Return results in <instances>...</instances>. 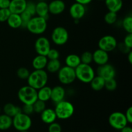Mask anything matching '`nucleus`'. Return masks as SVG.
Segmentation results:
<instances>
[{
	"mask_svg": "<svg viewBox=\"0 0 132 132\" xmlns=\"http://www.w3.org/2000/svg\"><path fill=\"white\" fill-rule=\"evenodd\" d=\"M27 80L28 86L37 90L46 85L48 81V75L45 70H34L30 73Z\"/></svg>",
	"mask_w": 132,
	"mask_h": 132,
	"instance_id": "1",
	"label": "nucleus"
},
{
	"mask_svg": "<svg viewBox=\"0 0 132 132\" xmlns=\"http://www.w3.org/2000/svg\"><path fill=\"white\" fill-rule=\"evenodd\" d=\"M76 79L82 83L88 84L95 77V72L90 64L81 63L75 68Z\"/></svg>",
	"mask_w": 132,
	"mask_h": 132,
	"instance_id": "2",
	"label": "nucleus"
},
{
	"mask_svg": "<svg viewBox=\"0 0 132 132\" xmlns=\"http://www.w3.org/2000/svg\"><path fill=\"white\" fill-rule=\"evenodd\" d=\"M47 19L42 17L34 15L27 24L26 28L28 32L35 35H41L47 29Z\"/></svg>",
	"mask_w": 132,
	"mask_h": 132,
	"instance_id": "3",
	"label": "nucleus"
},
{
	"mask_svg": "<svg viewBox=\"0 0 132 132\" xmlns=\"http://www.w3.org/2000/svg\"><path fill=\"white\" fill-rule=\"evenodd\" d=\"M54 111L56 114L57 119L67 120L72 117L74 113L75 108L70 102L64 99L55 104Z\"/></svg>",
	"mask_w": 132,
	"mask_h": 132,
	"instance_id": "4",
	"label": "nucleus"
},
{
	"mask_svg": "<svg viewBox=\"0 0 132 132\" xmlns=\"http://www.w3.org/2000/svg\"><path fill=\"white\" fill-rule=\"evenodd\" d=\"M18 97L23 104H33L37 100V90L27 85L19 89Z\"/></svg>",
	"mask_w": 132,
	"mask_h": 132,
	"instance_id": "5",
	"label": "nucleus"
},
{
	"mask_svg": "<svg viewBox=\"0 0 132 132\" xmlns=\"http://www.w3.org/2000/svg\"><path fill=\"white\" fill-rule=\"evenodd\" d=\"M32 125V121L28 115L21 112L12 117V126L18 131H28Z\"/></svg>",
	"mask_w": 132,
	"mask_h": 132,
	"instance_id": "6",
	"label": "nucleus"
},
{
	"mask_svg": "<svg viewBox=\"0 0 132 132\" xmlns=\"http://www.w3.org/2000/svg\"><path fill=\"white\" fill-rule=\"evenodd\" d=\"M57 77L59 82L62 85H70L76 79L75 69L66 65L61 67L57 72Z\"/></svg>",
	"mask_w": 132,
	"mask_h": 132,
	"instance_id": "7",
	"label": "nucleus"
},
{
	"mask_svg": "<svg viewBox=\"0 0 132 132\" xmlns=\"http://www.w3.org/2000/svg\"><path fill=\"white\" fill-rule=\"evenodd\" d=\"M69 39V33L63 27H57L53 29L51 34V40L55 45L63 46Z\"/></svg>",
	"mask_w": 132,
	"mask_h": 132,
	"instance_id": "8",
	"label": "nucleus"
},
{
	"mask_svg": "<svg viewBox=\"0 0 132 132\" xmlns=\"http://www.w3.org/2000/svg\"><path fill=\"white\" fill-rule=\"evenodd\" d=\"M108 123L111 127L117 130H121L128 124L125 113L121 112H114L111 113L108 117Z\"/></svg>",
	"mask_w": 132,
	"mask_h": 132,
	"instance_id": "9",
	"label": "nucleus"
},
{
	"mask_svg": "<svg viewBox=\"0 0 132 132\" xmlns=\"http://www.w3.org/2000/svg\"><path fill=\"white\" fill-rule=\"evenodd\" d=\"M117 41L114 36L112 35H105L98 41L99 48L109 53L113 51L117 47Z\"/></svg>",
	"mask_w": 132,
	"mask_h": 132,
	"instance_id": "10",
	"label": "nucleus"
},
{
	"mask_svg": "<svg viewBox=\"0 0 132 132\" xmlns=\"http://www.w3.org/2000/svg\"><path fill=\"white\" fill-rule=\"evenodd\" d=\"M34 48L37 55L46 56L48 52L51 48L50 40L44 36L39 37L35 41Z\"/></svg>",
	"mask_w": 132,
	"mask_h": 132,
	"instance_id": "11",
	"label": "nucleus"
},
{
	"mask_svg": "<svg viewBox=\"0 0 132 132\" xmlns=\"http://www.w3.org/2000/svg\"><path fill=\"white\" fill-rule=\"evenodd\" d=\"M97 75L103 77L104 80H108L116 77V70L113 65L106 63L103 65L99 66L97 68Z\"/></svg>",
	"mask_w": 132,
	"mask_h": 132,
	"instance_id": "12",
	"label": "nucleus"
},
{
	"mask_svg": "<svg viewBox=\"0 0 132 132\" xmlns=\"http://www.w3.org/2000/svg\"><path fill=\"white\" fill-rule=\"evenodd\" d=\"M86 12L85 5L75 2L69 8V14L74 21H79L84 18Z\"/></svg>",
	"mask_w": 132,
	"mask_h": 132,
	"instance_id": "13",
	"label": "nucleus"
},
{
	"mask_svg": "<svg viewBox=\"0 0 132 132\" xmlns=\"http://www.w3.org/2000/svg\"><path fill=\"white\" fill-rule=\"evenodd\" d=\"M66 4L63 0H52L48 3L49 14L54 15L61 14L65 10Z\"/></svg>",
	"mask_w": 132,
	"mask_h": 132,
	"instance_id": "14",
	"label": "nucleus"
},
{
	"mask_svg": "<svg viewBox=\"0 0 132 132\" xmlns=\"http://www.w3.org/2000/svg\"><path fill=\"white\" fill-rule=\"evenodd\" d=\"M93 62L97 65L101 66L108 63L109 61V54L108 52L98 48L92 53Z\"/></svg>",
	"mask_w": 132,
	"mask_h": 132,
	"instance_id": "15",
	"label": "nucleus"
},
{
	"mask_svg": "<svg viewBox=\"0 0 132 132\" xmlns=\"http://www.w3.org/2000/svg\"><path fill=\"white\" fill-rule=\"evenodd\" d=\"M66 95V90L63 86L57 85L52 88L50 100L55 104L64 100Z\"/></svg>",
	"mask_w": 132,
	"mask_h": 132,
	"instance_id": "16",
	"label": "nucleus"
},
{
	"mask_svg": "<svg viewBox=\"0 0 132 132\" xmlns=\"http://www.w3.org/2000/svg\"><path fill=\"white\" fill-rule=\"evenodd\" d=\"M27 0H10L9 9L12 14H21L25 10Z\"/></svg>",
	"mask_w": 132,
	"mask_h": 132,
	"instance_id": "17",
	"label": "nucleus"
},
{
	"mask_svg": "<svg viewBox=\"0 0 132 132\" xmlns=\"http://www.w3.org/2000/svg\"><path fill=\"white\" fill-rule=\"evenodd\" d=\"M40 114H41V119L42 122L46 125H50L55 122L57 119L55 112L52 108H46Z\"/></svg>",
	"mask_w": 132,
	"mask_h": 132,
	"instance_id": "18",
	"label": "nucleus"
},
{
	"mask_svg": "<svg viewBox=\"0 0 132 132\" xmlns=\"http://www.w3.org/2000/svg\"><path fill=\"white\" fill-rule=\"evenodd\" d=\"M36 15L47 19L49 15L48 3L44 0L39 1L36 3Z\"/></svg>",
	"mask_w": 132,
	"mask_h": 132,
	"instance_id": "19",
	"label": "nucleus"
},
{
	"mask_svg": "<svg viewBox=\"0 0 132 132\" xmlns=\"http://www.w3.org/2000/svg\"><path fill=\"white\" fill-rule=\"evenodd\" d=\"M48 58L46 56L37 55L35 57L32 61V66L34 70H45L48 63Z\"/></svg>",
	"mask_w": 132,
	"mask_h": 132,
	"instance_id": "20",
	"label": "nucleus"
},
{
	"mask_svg": "<svg viewBox=\"0 0 132 132\" xmlns=\"http://www.w3.org/2000/svg\"><path fill=\"white\" fill-rule=\"evenodd\" d=\"M104 3L108 11L113 12L117 13L123 6L122 0H104Z\"/></svg>",
	"mask_w": 132,
	"mask_h": 132,
	"instance_id": "21",
	"label": "nucleus"
},
{
	"mask_svg": "<svg viewBox=\"0 0 132 132\" xmlns=\"http://www.w3.org/2000/svg\"><path fill=\"white\" fill-rule=\"evenodd\" d=\"M3 112L5 114L10 117H14L17 114L22 112L21 107L15 105L12 103H6L3 107Z\"/></svg>",
	"mask_w": 132,
	"mask_h": 132,
	"instance_id": "22",
	"label": "nucleus"
},
{
	"mask_svg": "<svg viewBox=\"0 0 132 132\" xmlns=\"http://www.w3.org/2000/svg\"><path fill=\"white\" fill-rule=\"evenodd\" d=\"M51 91L52 88L50 86L45 85L43 87L41 88L39 90H37V99L43 101L44 102H47L50 100V97H51Z\"/></svg>",
	"mask_w": 132,
	"mask_h": 132,
	"instance_id": "23",
	"label": "nucleus"
},
{
	"mask_svg": "<svg viewBox=\"0 0 132 132\" xmlns=\"http://www.w3.org/2000/svg\"><path fill=\"white\" fill-rule=\"evenodd\" d=\"M6 23L10 28H14V29H17V28L21 27L22 21L20 14L11 13V14L6 21Z\"/></svg>",
	"mask_w": 132,
	"mask_h": 132,
	"instance_id": "24",
	"label": "nucleus"
},
{
	"mask_svg": "<svg viewBox=\"0 0 132 132\" xmlns=\"http://www.w3.org/2000/svg\"><path fill=\"white\" fill-rule=\"evenodd\" d=\"M66 66L72 68H76L81 63L79 55L75 54H71L67 55L64 59Z\"/></svg>",
	"mask_w": 132,
	"mask_h": 132,
	"instance_id": "25",
	"label": "nucleus"
},
{
	"mask_svg": "<svg viewBox=\"0 0 132 132\" xmlns=\"http://www.w3.org/2000/svg\"><path fill=\"white\" fill-rule=\"evenodd\" d=\"M92 89L95 92H99L104 88L105 80L99 76H95L90 82Z\"/></svg>",
	"mask_w": 132,
	"mask_h": 132,
	"instance_id": "26",
	"label": "nucleus"
},
{
	"mask_svg": "<svg viewBox=\"0 0 132 132\" xmlns=\"http://www.w3.org/2000/svg\"><path fill=\"white\" fill-rule=\"evenodd\" d=\"M12 126V117L5 114H0V130L5 131Z\"/></svg>",
	"mask_w": 132,
	"mask_h": 132,
	"instance_id": "27",
	"label": "nucleus"
},
{
	"mask_svg": "<svg viewBox=\"0 0 132 132\" xmlns=\"http://www.w3.org/2000/svg\"><path fill=\"white\" fill-rule=\"evenodd\" d=\"M61 67V63L59 59H53V60L48 61L46 69L48 72L54 73H57Z\"/></svg>",
	"mask_w": 132,
	"mask_h": 132,
	"instance_id": "28",
	"label": "nucleus"
},
{
	"mask_svg": "<svg viewBox=\"0 0 132 132\" xmlns=\"http://www.w3.org/2000/svg\"><path fill=\"white\" fill-rule=\"evenodd\" d=\"M122 28L127 34L132 33V16L127 15L125 17L122 21Z\"/></svg>",
	"mask_w": 132,
	"mask_h": 132,
	"instance_id": "29",
	"label": "nucleus"
},
{
	"mask_svg": "<svg viewBox=\"0 0 132 132\" xmlns=\"http://www.w3.org/2000/svg\"><path fill=\"white\" fill-rule=\"evenodd\" d=\"M117 13L113 12L108 11L106 14L104 15V20L106 24L109 25L115 24L117 21Z\"/></svg>",
	"mask_w": 132,
	"mask_h": 132,
	"instance_id": "30",
	"label": "nucleus"
},
{
	"mask_svg": "<svg viewBox=\"0 0 132 132\" xmlns=\"http://www.w3.org/2000/svg\"><path fill=\"white\" fill-rule=\"evenodd\" d=\"M32 105H33L34 113H39V114L46 108V103L39 99H37Z\"/></svg>",
	"mask_w": 132,
	"mask_h": 132,
	"instance_id": "31",
	"label": "nucleus"
},
{
	"mask_svg": "<svg viewBox=\"0 0 132 132\" xmlns=\"http://www.w3.org/2000/svg\"><path fill=\"white\" fill-rule=\"evenodd\" d=\"M81 63L90 64L93 62L92 53L89 51L84 52L80 56Z\"/></svg>",
	"mask_w": 132,
	"mask_h": 132,
	"instance_id": "32",
	"label": "nucleus"
},
{
	"mask_svg": "<svg viewBox=\"0 0 132 132\" xmlns=\"http://www.w3.org/2000/svg\"><path fill=\"white\" fill-rule=\"evenodd\" d=\"M30 71L28 68H25V67H21V68H18V70L16 72L17 76L19 77L21 79H27L30 75Z\"/></svg>",
	"mask_w": 132,
	"mask_h": 132,
	"instance_id": "33",
	"label": "nucleus"
},
{
	"mask_svg": "<svg viewBox=\"0 0 132 132\" xmlns=\"http://www.w3.org/2000/svg\"><path fill=\"white\" fill-rule=\"evenodd\" d=\"M117 87V82L116 81V79H110L106 80L105 81V85L104 88L106 89L108 91L112 92L114 91Z\"/></svg>",
	"mask_w": 132,
	"mask_h": 132,
	"instance_id": "34",
	"label": "nucleus"
},
{
	"mask_svg": "<svg viewBox=\"0 0 132 132\" xmlns=\"http://www.w3.org/2000/svg\"><path fill=\"white\" fill-rule=\"evenodd\" d=\"M20 16H21V21H22L21 27L26 28L28 23L29 22V21L30 20V19L33 16H32L29 12L26 11V10L23 11V12L20 14Z\"/></svg>",
	"mask_w": 132,
	"mask_h": 132,
	"instance_id": "35",
	"label": "nucleus"
},
{
	"mask_svg": "<svg viewBox=\"0 0 132 132\" xmlns=\"http://www.w3.org/2000/svg\"><path fill=\"white\" fill-rule=\"evenodd\" d=\"M60 57V53L57 49L50 48L49 52L46 55V57L48 60H53V59H59Z\"/></svg>",
	"mask_w": 132,
	"mask_h": 132,
	"instance_id": "36",
	"label": "nucleus"
},
{
	"mask_svg": "<svg viewBox=\"0 0 132 132\" xmlns=\"http://www.w3.org/2000/svg\"><path fill=\"white\" fill-rule=\"evenodd\" d=\"M11 12L9 9H0V22H6Z\"/></svg>",
	"mask_w": 132,
	"mask_h": 132,
	"instance_id": "37",
	"label": "nucleus"
},
{
	"mask_svg": "<svg viewBox=\"0 0 132 132\" xmlns=\"http://www.w3.org/2000/svg\"><path fill=\"white\" fill-rule=\"evenodd\" d=\"M48 132H62V127L59 123L57 122H54L48 125Z\"/></svg>",
	"mask_w": 132,
	"mask_h": 132,
	"instance_id": "38",
	"label": "nucleus"
},
{
	"mask_svg": "<svg viewBox=\"0 0 132 132\" xmlns=\"http://www.w3.org/2000/svg\"><path fill=\"white\" fill-rule=\"evenodd\" d=\"M25 10L29 12L32 16L36 15V3L32 1H27Z\"/></svg>",
	"mask_w": 132,
	"mask_h": 132,
	"instance_id": "39",
	"label": "nucleus"
},
{
	"mask_svg": "<svg viewBox=\"0 0 132 132\" xmlns=\"http://www.w3.org/2000/svg\"><path fill=\"white\" fill-rule=\"evenodd\" d=\"M21 110L23 113L28 115V116H30L31 114L34 113V112L33 105L32 104H23V106L21 107Z\"/></svg>",
	"mask_w": 132,
	"mask_h": 132,
	"instance_id": "40",
	"label": "nucleus"
},
{
	"mask_svg": "<svg viewBox=\"0 0 132 132\" xmlns=\"http://www.w3.org/2000/svg\"><path fill=\"white\" fill-rule=\"evenodd\" d=\"M123 43L128 48H132V33L127 34L124 38Z\"/></svg>",
	"mask_w": 132,
	"mask_h": 132,
	"instance_id": "41",
	"label": "nucleus"
},
{
	"mask_svg": "<svg viewBox=\"0 0 132 132\" xmlns=\"http://www.w3.org/2000/svg\"><path fill=\"white\" fill-rule=\"evenodd\" d=\"M125 116L126 117V120L128 121V124L132 123V107L130 106L126 110V112L125 113Z\"/></svg>",
	"mask_w": 132,
	"mask_h": 132,
	"instance_id": "42",
	"label": "nucleus"
},
{
	"mask_svg": "<svg viewBox=\"0 0 132 132\" xmlns=\"http://www.w3.org/2000/svg\"><path fill=\"white\" fill-rule=\"evenodd\" d=\"M117 47L119 48L120 51L122 52L123 53H126V54H128L130 50H131V49H130L128 47H126V46L124 45L123 43H120L119 45H117Z\"/></svg>",
	"mask_w": 132,
	"mask_h": 132,
	"instance_id": "43",
	"label": "nucleus"
},
{
	"mask_svg": "<svg viewBox=\"0 0 132 132\" xmlns=\"http://www.w3.org/2000/svg\"><path fill=\"white\" fill-rule=\"evenodd\" d=\"M10 0H0V9H9Z\"/></svg>",
	"mask_w": 132,
	"mask_h": 132,
	"instance_id": "44",
	"label": "nucleus"
},
{
	"mask_svg": "<svg viewBox=\"0 0 132 132\" xmlns=\"http://www.w3.org/2000/svg\"><path fill=\"white\" fill-rule=\"evenodd\" d=\"M74 1L75 2L79 3L82 4V5H85V6H86V5L90 4L93 0H74Z\"/></svg>",
	"mask_w": 132,
	"mask_h": 132,
	"instance_id": "45",
	"label": "nucleus"
},
{
	"mask_svg": "<svg viewBox=\"0 0 132 132\" xmlns=\"http://www.w3.org/2000/svg\"><path fill=\"white\" fill-rule=\"evenodd\" d=\"M121 132H132V128L130 126L126 125L121 130Z\"/></svg>",
	"mask_w": 132,
	"mask_h": 132,
	"instance_id": "46",
	"label": "nucleus"
},
{
	"mask_svg": "<svg viewBox=\"0 0 132 132\" xmlns=\"http://www.w3.org/2000/svg\"><path fill=\"white\" fill-rule=\"evenodd\" d=\"M127 58H128V60L129 63L130 64H132V51L130 50L128 53L127 54Z\"/></svg>",
	"mask_w": 132,
	"mask_h": 132,
	"instance_id": "47",
	"label": "nucleus"
},
{
	"mask_svg": "<svg viewBox=\"0 0 132 132\" xmlns=\"http://www.w3.org/2000/svg\"><path fill=\"white\" fill-rule=\"evenodd\" d=\"M19 132H28V131H19Z\"/></svg>",
	"mask_w": 132,
	"mask_h": 132,
	"instance_id": "48",
	"label": "nucleus"
},
{
	"mask_svg": "<svg viewBox=\"0 0 132 132\" xmlns=\"http://www.w3.org/2000/svg\"><path fill=\"white\" fill-rule=\"evenodd\" d=\"M1 107H0V113H1Z\"/></svg>",
	"mask_w": 132,
	"mask_h": 132,
	"instance_id": "49",
	"label": "nucleus"
},
{
	"mask_svg": "<svg viewBox=\"0 0 132 132\" xmlns=\"http://www.w3.org/2000/svg\"><path fill=\"white\" fill-rule=\"evenodd\" d=\"M97 1H104V0H97Z\"/></svg>",
	"mask_w": 132,
	"mask_h": 132,
	"instance_id": "50",
	"label": "nucleus"
},
{
	"mask_svg": "<svg viewBox=\"0 0 132 132\" xmlns=\"http://www.w3.org/2000/svg\"><path fill=\"white\" fill-rule=\"evenodd\" d=\"M38 1H41V0H38Z\"/></svg>",
	"mask_w": 132,
	"mask_h": 132,
	"instance_id": "51",
	"label": "nucleus"
}]
</instances>
